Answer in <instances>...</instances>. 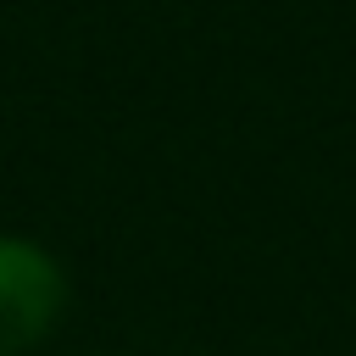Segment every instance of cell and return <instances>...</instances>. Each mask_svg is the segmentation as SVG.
Masks as SVG:
<instances>
[{
  "label": "cell",
  "mask_w": 356,
  "mask_h": 356,
  "mask_svg": "<svg viewBox=\"0 0 356 356\" xmlns=\"http://www.w3.org/2000/svg\"><path fill=\"white\" fill-rule=\"evenodd\" d=\"M67 306V273L61 261L28 239V234H0V356L33 350Z\"/></svg>",
  "instance_id": "1"
}]
</instances>
